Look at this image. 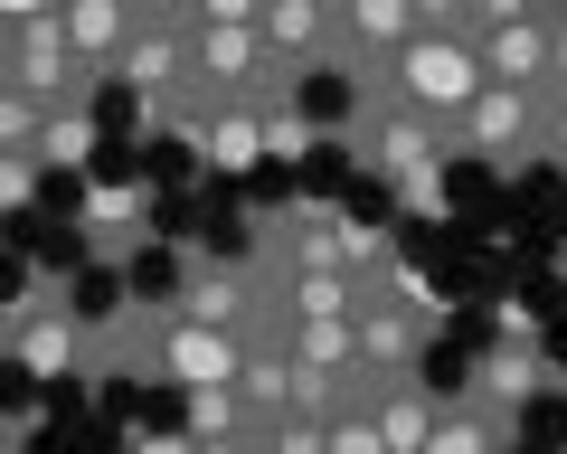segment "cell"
<instances>
[{
    "mask_svg": "<svg viewBox=\"0 0 567 454\" xmlns=\"http://www.w3.org/2000/svg\"><path fill=\"white\" fill-rule=\"evenodd\" d=\"M39 133H48V104L20 95V85H0V152H29L39 162Z\"/></svg>",
    "mask_w": 567,
    "mask_h": 454,
    "instance_id": "obj_19",
    "label": "cell"
},
{
    "mask_svg": "<svg viewBox=\"0 0 567 454\" xmlns=\"http://www.w3.org/2000/svg\"><path fill=\"white\" fill-rule=\"evenodd\" d=\"M464 10H473V0H464Z\"/></svg>",
    "mask_w": 567,
    "mask_h": 454,
    "instance_id": "obj_35",
    "label": "cell"
},
{
    "mask_svg": "<svg viewBox=\"0 0 567 454\" xmlns=\"http://www.w3.org/2000/svg\"><path fill=\"white\" fill-rule=\"evenodd\" d=\"M331 10H341V39H331L341 76H369L379 58H398L416 39V0H331Z\"/></svg>",
    "mask_w": 567,
    "mask_h": 454,
    "instance_id": "obj_7",
    "label": "cell"
},
{
    "mask_svg": "<svg viewBox=\"0 0 567 454\" xmlns=\"http://www.w3.org/2000/svg\"><path fill=\"white\" fill-rule=\"evenodd\" d=\"M350 95H379V104H406V114H425L435 133L464 124V104L483 95V58H473V39H406L398 58H379L369 76H350Z\"/></svg>",
    "mask_w": 567,
    "mask_h": 454,
    "instance_id": "obj_2",
    "label": "cell"
},
{
    "mask_svg": "<svg viewBox=\"0 0 567 454\" xmlns=\"http://www.w3.org/2000/svg\"><path fill=\"white\" fill-rule=\"evenodd\" d=\"M425 454H511V398H445V416H435V435H425Z\"/></svg>",
    "mask_w": 567,
    "mask_h": 454,
    "instance_id": "obj_11",
    "label": "cell"
},
{
    "mask_svg": "<svg viewBox=\"0 0 567 454\" xmlns=\"http://www.w3.org/2000/svg\"><path fill=\"white\" fill-rule=\"evenodd\" d=\"M548 20H567V0H558V10H548Z\"/></svg>",
    "mask_w": 567,
    "mask_h": 454,
    "instance_id": "obj_29",
    "label": "cell"
},
{
    "mask_svg": "<svg viewBox=\"0 0 567 454\" xmlns=\"http://www.w3.org/2000/svg\"><path fill=\"white\" fill-rule=\"evenodd\" d=\"M171 312H181V322H199V331H237V341H246V322L265 312L256 256H246V266H189V285L171 293Z\"/></svg>",
    "mask_w": 567,
    "mask_h": 454,
    "instance_id": "obj_6",
    "label": "cell"
},
{
    "mask_svg": "<svg viewBox=\"0 0 567 454\" xmlns=\"http://www.w3.org/2000/svg\"><path fill=\"white\" fill-rule=\"evenodd\" d=\"M558 275H567V256H558Z\"/></svg>",
    "mask_w": 567,
    "mask_h": 454,
    "instance_id": "obj_34",
    "label": "cell"
},
{
    "mask_svg": "<svg viewBox=\"0 0 567 454\" xmlns=\"http://www.w3.org/2000/svg\"><path fill=\"white\" fill-rule=\"evenodd\" d=\"M10 351H20L29 379H58L66 360H76V322H66L48 293H20V331H10Z\"/></svg>",
    "mask_w": 567,
    "mask_h": 454,
    "instance_id": "obj_15",
    "label": "cell"
},
{
    "mask_svg": "<svg viewBox=\"0 0 567 454\" xmlns=\"http://www.w3.org/2000/svg\"><path fill=\"white\" fill-rule=\"evenodd\" d=\"M0 85H10V66H0Z\"/></svg>",
    "mask_w": 567,
    "mask_h": 454,
    "instance_id": "obj_32",
    "label": "cell"
},
{
    "mask_svg": "<svg viewBox=\"0 0 567 454\" xmlns=\"http://www.w3.org/2000/svg\"><path fill=\"white\" fill-rule=\"evenodd\" d=\"M567 95V20H548V85H539V104H558Z\"/></svg>",
    "mask_w": 567,
    "mask_h": 454,
    "instance_id": "obj_25",
    "label": "cell"
},
{
    "mask_svg": "<svg viewBox=\"0 0 567 454\" xmlns=\"http://www.w3.org/2000/svg\"><path fill=\"white\" fill-rule=\"evenodd\" d=\"M237 360H246L237 331H199V322H181L162 303V322H152V370L171 389H237Z\"/></svg>",
    "mask_w": 567,
    "mask_h": 454,
    "instance_id": "obj_5",
    "label": "cell"
},
{
    "mask_svg": "<svg viewBox=\"0 0 567 454\" xmlns=\"http://www.w3.org/2000/svg\"><path fill=\"white\" fill-rule=\"evenodd\" d=\"M454 162H483L492 180H520V171H539V95H520V85H483V95L464 104V124L445 133Z\"/></svg>",
    "mask_w": 567,
    "mask_h": 454,
    "instance_id": "obj_3",
    "label": "cell"
},
{
    "mask_svg": "<svg viewBox=\"0 0 567 454\" xmlns=\"http://www.w3.org/2000/svg\"><path fill=\"white\" fill-rule=\"evenodd\" d=\"M539 171H558V180H567V95L539 104Z\"/></svg>",
    "mask_w": 567,
    "mask_h": 454,
    "instance_id": "obj_22",
    "label": "cell"
},
{
    "mask_svg": "<svg viewBox=\"0 0 567 454\" xmlns=\"http://www.w3.org/2000/svg\"><path fill=\"white\" fill-rule=\"evenodd\" d=\"M29 189H39V162L29 152H0V208H29Z\"/></svg>",
    "mask_w": 567,
    "mask_h": 454,
    "instance_id": "obj_24",
    "label": "cell"
},
{
    "mask_svg": "<svg viewBox=\"0 0 567 454\" xmlns=\"http://www.w3.org/2000/svg\"><path fill=\"white\" fill-rule=\"evenodd\" d=\"M284 360H293V370H360V331L350 322H293L284 331Z\"/></svg>",
    "mask_w": 567,
    "mask_h": 454,
    "instance_id": "obj_16",
    "label": "cell"
},
{
    "mask_svg": "<svg viewBox=\"0 0 567 454\" xmlns=\"http://www.w3.org/2000/svg\"><path fill=\"white\" fill-rule=\"evenodd\" d=\"M58 29H66L85 76H114L123 39H133V0H58Z\"/></svg>",
    "mask_w": 567,
    "mask_h": 454,
    "instance_id": "obj_12",
    "label": "cell"
},
{
    "mask_svg": "<svg viewBox=\"0 0 567 454\" xmlns=\"http://www.w3.org/2000/svg\"><path fill=\"white\" fill-rule=\"evenodd\" d=\"M189 454H256V445H246V435H227V445H189Z\"/></svg>",
    "mask_w": 567,
    "mask_h": 454,
    "instance_id": "obj_28",
    "label": "cell"
},
{
    "mask_svg": "<svg viewBox=\"0 0 567 454\" xmlns=\"http://www.w3.org/2000/svg\"><path fill=\"white\" fill-rule=\"evenodd\" d=\"M0 66H10V85H20V95H39L48 114H58V104H85V114H95V85H104V76H85V66H76V48H66L58 10H48V20H20V29H10Z\"/></svg>",
    "mask_w": 567,
    "mask_h": 454,
    "instance_id": "obj_4",
    "label": "cell"
},
{
    "mask_svg": "<svg viewBox=\"0 0 567 454\" xmlns=\"http://www.w3.org/2000/svg\"><path fill=\"white\" fill-rule=\"evenodd\" d=\"M435 416H445V398L425 389V379H379V398H369V426H379L388 454H425Z\"/></svg>",
    "mask_w": 567,
    "mask_h": 454,
    "instance_id": "obj_13",
    "label": "cell"
},
{
    "mask_svg": "<svg viewBox=\"0 0 567 454\" xmlns=\"http://www.w3.org/2000/svg\"><path fill=\"white\" fill-rule=\"evenodd\" d=\"M181 66H189V29H162V20H133V39H123V58H114V76L142 95V114L181 85Z\"/></svg>",
    "mask_w": 567,
    "mask_h": 454,
    "instance_id": "obj_10",
    "label": "cell"
},
{
    "mask_svg": "<svg viewBox=\"0 0 567 454\" xmlns=\"http://www.w3.org/2000/svg\"><path fill=\"white\" fill-rule=\"evenodd\" d=\"M256 39H265V58H275V66L312 76V66H331V39H341V10H331V0H265Z\"/></svg>",
    "mask_w": 567,
    "mask_h": 454,
    "instance_id": "obj_8",
    "label": "cell"
},
{
    "mask_svg": "<svg viewBox=\"0 0 567 454\" xmlns=\"http://www.w3.org/2000/svg\"><path fill=\"white\" fill-rule=\"evenodd\" d=\"M473 58H483V85L539 95L548 85V10H529V20H511V29H473Z\"/></svg>",
    "mask_w": 567,
    "mask_h": 454,
    "instance_id": "obj_9",
    "label": "cell"
},
{
    "mask_svg": "<svg viewBox=\"0 0 567 454\" xmlns=\"http://www.w3.org/2000/svg\"><path fill=\"white\" fill-rule=\"evenodd\" d=\"M0 454H10V426H0Z\"/></svg>",
    "mask_w": 567,
    "mask_h": 454,
    "instance_id": "obj_30",
    "label": "cell"
},
{
    "mask_svg": "<svg viewBox=\"0 0 567 454\" xmlns=\"http://www.w3.org/2000/svg\"><path fill=\"white\" fill-rule=\"evenodd\" d=\"M133 20H162V29H189V0H133Z\"/></svg>",
    "mask_w": 567,
    "mask_h": 454,
    "instance_id": "obj_26",
    "label": "cell"
},
{
    "mask_svg": "<svg viewBox=\"0 0 567 454\" xmlns=\"http://www.w3.org/2000/svg\"><path fill=\"white\" fill-rule=\"evenodd\" d=\"M85 152H95V114H85V104H58L48 133H39V171H76Z\"/></svg>",
    "mask_w": 567,
    "mask_h": 454,
    "instance_id": "obj_17",
    "label": "cell"
},
{
    "mask_svg": "<svg viewBox=\"0 0 567 454\" xmlns=\"http://www.w3.org/2000/svg\"><path fill=\"white\" fill-rule=\"evenodd\" d=\"M539 10H558V0H539Z\"/></svg>",
    "mask_w": 567,
    "mask_h": 454,
    "instance_id": "obj_31",
    "label": "cell"
},
{
    "mask_svg": "<svg viewBox=\"0 0 567 454\" xmlns=\"http://www.w3.org/2000/svg\"><path fill=\"white\" fill-rule=\"evenodd\" d=\"M189 398V445H227V435H246V407H237V389H181ZM256 445V435H246Z\"/></svg>",
    "mask_w": 567,
    "mask_h": 454,
    "instance_id": "obj_18",
    "label": "cell"
},
{
    "mask_svg": "<svg viewBox=\"0 0 567 454\" xmlns=\"http://www.w3.org/2000/svg\"><path fill=\"white\" fill-rule=\"evenodd\" d=\"M322 454H388V445H379V426H369V407H350V416L322 426Z\"/></svg>",
    "mask_w": 567,
    "mask_h": 454,
    "instance_id": "obj_20",
    "label": "cell"
},
{
    "mask_svg": "<svg viewBox=\"0 0 567 454\" xmlns=\"http://www.w3.org/2000/svg\"><path fill=\"white\" fill-rule=\"evenodd\" d=\"M189 152H199L208 171H256L265 162V114L256 104H218V114L189 124Z\"/></svg>",
    "mask_w": 567,
    "mask_h": 454,
    "instance_id": "obj_14",
    "label": "cell"
},
{
    "mask_svg": "<svg viewBox=\"0 0 567 454\" xmlns=\"http://www.w3.org/2000/svg\"><path fill=\"white\" fill-rule=\"evenodd\" d=\"M350 152H360L369 180L398 189L406 218H425V208H445V133L425 124V114H406V104H379V95H350Z\"/></svg>",
    "mask_w": 567,
    "mask_h": 454,
    "instance_id": "obj_1",
    "label": "cell"
},
{
    "mask_svg": "<svg viewBox=\"0 0 567 454\" xmlns=\"http://www.w3.org/2000/svg\"><path fill=\"white\" fill-rule=\"evenodd\" d=\"M58 0H0V29H20V20H48Z\"/></svg>",
    "mask_w": 567,
    "mask_h": 454,
    "instance_id": "obj_27",
    "label": "cell"
},
{
    "mask_svg": "<svg viewBox=\"0 0 567 454\" xmlns=\"http://www.w3.org/2000/svg\"><path fill=\"white\" fill-rule=\"evenodd\" d=\"M256 454H265V445H256Z\"/></svg>",
    "mask_w": 567,
    "mask_h": 454,
    "instance_id": "obj_36",
    "label": "cell"
},
{
    "mask_svg": "<svg viewBox=\"0 0 567 454\" xmlns=\"http://www.w3.org/2000/svg\"><path fill=\"white\" fill-rule=\"evenodd\" d=\"M0 48H10V29H0Z\"/></svg>",
    "mask_w": 567,
    "mask_h": 454,
    "instance_id": "obj_33",
    "label": "cell"
},
{
    "mask_svg": "<svg viewBox=\"0 0 567 454\" xmlns=\"http://www.w3.org/2000/svg\"><path fill=\"white\" fill-rule=\"evenodd\" d=\"M256 445L265 454H322V416H284V426H265Z\"/></svg>",
    "mask_w": 567,
    "mask_h": 454,
    "instance_id": "obj_21",
    "label": "cell"
},
{
    "mask_svg": "<svg viewBox=\"0 0 567 454\" xmlns=\"http://www.w3.org/2000/svg\"><path fill=\"white\" fill-rule=\"evenodd\" d=\"M189 20H199V29H256L265 0H189Z\"/></svg>",
    "mask_w": 567,
    "mask_h": 454,
    "instance_id": "obj_23",
    "label": "cell"
}]
</instances>
